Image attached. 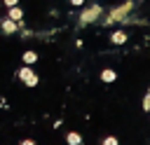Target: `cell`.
Instances as JSON below:
<instances>
[{"label":"cell","instance_id":"6da1fadb","mask_svg":"<svg viewBox=\"0 0 150 145\" xmlns=\"http://www.w3.org/2000/svg\"><path fill=\"white\" fill-rule=\"evenodd\" d=\"M16 75H19V80H21L26 87H38V82H40V77L33 72V68H30V65L19 68V72H16Z\"/></svg>","mask_w":150,"mask_h":145},{"label":"cell","instance_id":"7a4b0ae2","mask_svg":"<svg viewBox=\"0 0 150 145\" xmlns=\"http://www.w3.org/2000/svg\"><path fill=\"white\" fill-rule=\"evenodd\" d=\"M101 16V7L98 5H91V7H87L82 14H80V21L82 23H91V21H96Z\"/></svg>","mask_w":150,"mask_h":145},{"label":"cell","instance_id":"3957f363","mask_svg":"<svg viewBox=\"0 0 150 145\" xmlns=\"http://www.w3.org/2000/svg\"><path fill=\"white\" fill-rule=\"evenodd\" d=\"M19 28H21V23H19V21H14V19H9V16L0 21V33H2V35H14Z\"/></svg>","mask_w":150,"mask_h":145},{"label":"cell","instance_id":"277c9868","mask_svg":"<svg viewBox=\"0 0 150 145\" xmlns=\"http://www.w3.org/2000/svg\"><path fill=\"white\" fill-rule=\"evenodd\" d=\"M129 9H131V2H127V5H124V7H120V9H112V12H110V19H108V21H120V19H122V16H124V14L129 12Z\"/></svg>","mask_w":150,"mask_h":145},{"label":"cell","instance_id":"5b68a950","mask_svg":"<svg viewBox=\"0 0 150 145\" xmlns=\"http://www.w3.org/2000/svg\"><path fill=\"white\" fill-rule=\"evenodd\" d=\"M7 16H9V19H14V21H19V23L23 26V9H21L19 5H14V7H9V12H7Z\"/></svg>","mask_w":150,"mask_h":145},{"label":"cell","instance_id":"8992f818","mask_svg":"<svg viewBox=\"0 0 150 145\" xmlns=\"http://www.w3.org/2000/svg\"><path fill=\"white\" fill-rule=\"evenodd\" d=\"M66 143H68V145H80V143H82V136H80L77 131H70V133H66Z\"/></svg>","mask_w":150,"mask_h":145},{"label":"cell","instance_id":"52a82bcc","mask_svg":"<svg viewBox=\"0 0 150 145\" xmlns=\"http://www.w3.org/2000/svg\"><path fill=\"white\" fill-rule=\"evenodd\" d=\"M21 58H23V63H26V65H33V63L38 61V54L28 49V51H23V56H21Z\"/></svg>","mask_w":150,"mask_h":145},{"label":"cell","instance_id":"ba28073f","mask_svg":"<svg viewBox=\"0 0 150 145\" xmlns=\"http://www.w3.org/2000/svg\"><path fill=\"white\" fill-rule=\"evenodd\" d=\"M124 42H127V33H122V30L112 33V44H124Z\"/></svg>","mask_w":150,"mask_h":145},{"label":"cell","instance_id":"9c48e42d","mask_svg":"<svg viewBox=\"0 0 150 145\" xmlns=\"http://www.w3.org/2000/svg\"><path fill=\"white\" fill-rule=\"evenodd\" d=\"M115 77H117V75H115V70H110V68H105V70L101 72V80H103V82H115Z\"/></svg>","mask_w":150,"mask_h":145},{"label":"cell","instance_id":"30bf717a","mask_svg":"<svg viewBox=\"0 0 150 145\" xmlns=\"http://www.w3.org/2000/svg\"><path fill=\"white\" fill-rule=\"evenodd\" d=\"M103 145H117V138L108 136V138H103Z\"/></svg>","mask_w":150,"mask_h":145},{"label":"cell","instance_id":"8fae6325","mask_svg":"<svg viewBox=\"0 0 150 145\" xmlns=\"http://www.w3.org/2000/svg\"><path fill=\"white\" fill-rule=\"evenodd\" d=\"M2 2H5V7H7V9H9V7H14V5H19V0H2Z\"/></svg>","mask_w":150,"mask_h":145},{"label":"cell","instance_id":"7c38bea8","mask_svg":"<svg viewBox=\"0 0 150 145\" xmlns=\"http://www.w3.org/2000/svg\"><path fill=\"white\" fill-rule=\"evenodd\" d=\"M70 5H75V7H82V5H84V0H70Z\"/></svg>","mask_w":150,"mask_h":145},{"label":"cell","instance_id":"4fadbf2b","mask_svg":"<svg viewBox=\"0 0 150 145\" xmlns=\"http://www.w3.org/2000/svg\"><path fill=\"white\" fill-rule=\"evenodd\" d=\"M19 145H35V143H33V140H30V138H26V140H21V143H19Z\"/></svg>","mask_w":150,"mask_h":145},{"label":"cell","instance_id":"5bb4252c","mask_svg":"<svg viewBox=\"0 0 150 145\" xmlns=\"http://www.w3.org/2000/svg\"><path fill=\"white\" fill-rule=\"evenodd\" d=\"M143 108H150V96L145 98V103H143Z\"/></svg>","mask_w":150,"mask_h":145}]
</instances>
